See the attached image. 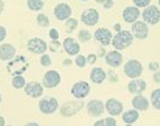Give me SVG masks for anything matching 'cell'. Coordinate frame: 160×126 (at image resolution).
<instances>
[{
    "label": "cell",
    "mask_w": 160,
    "mask_h": 126,
    "mask_svg": "<svg viewBox=\"0 0 160 126\" xmlns=\"http://www.w3.org/2000/svg\"><path fill=\"white\" fill-rule=\"evenodd\" d=\"M142 21H145L147 25H157L160 21V11L157 6L148 5L142 13Z\"/></svg>",
    "instance_id": "cell-5"
},
{
    "label": "cell",
    "mask_w": 160,
    "mask_h": 126,
    "mask_svg": "<svg viewBox=\"0 0 160 126\" xmlns=\"http://www.w3.org/2000/svg\"><path fill=\"white\" fill-rule=\"evenodd\" d=\"M45 1L43 0H27V7L33 12H39L43 8Z\"/></svg>",
    "instance_id": "cell-25"
},
{
    "label": "cell",
    "mask_w": 160,
    "mask_h": 126,
    "mask_svg": "<svg viewBox=\"0 0 160 126\" xmlns=\"http://www.w3.org/2000/svg\"><path fill=\"white\" fill-rule=\"evenodd\" d=\"M6 35H7V31L4 26H0V43L6 39Z\"/></svg>",
    "instance_id": "cell-38"
},
{
    "label": "cell",
    "mask_w": 160,
    "mask_h": 126,
    "mask_svg": "<svg viewBox=\"0 0 160 126\" xmlns=\"http://www.w3.org/2000/svg\"><path fill=\"white\" fill-rule=\"evenodd\" d=\"M17 54V49L11 43H2L0 45V60L1 61H9Z\"/></svg>",
    "instance_id": "cell-21"
},
{
    "label": "cell",
    "mask_w": 160,
    "mask_h": 126,
    "mask_svg": "<svg viewBox=\"0 0 160 126\" xmlns=\"http://www.w3.org/2000/svg\"><path fill=\"white\" fill-rule=\"evenodd\" d=\"M96 1H97V2H101V4H103L105 0H96Z\"/></svg>",
    "instance_id": "cell-48"
},
{
    "label": "cell",
    "mask_w": 160,
    "mask_h": 126,
    "mask_svg": "<svg viewBox=\"0 0 160 126\" xmlns=\"http://www.w3.org/2000/svg\"><path fill=\"white\" fill-rule=\"evenodd\" d=\"M25 94L27 96H29L32 98H40L41 96L43 94V89L45 86L42 85V83H39V82L32 81L26 83L25 85Z\"/></svg>",
    "instance_id": "cell-12"
},
{
    "label": "cell",
    "mask_w": 160,
    "mask_h": 126,
    "mask_svg": "<svg viewBox=\"0 0 160 126\" xmlns=\"http://www.w3.org/2000/svg\"><path fill=\"white\" fill-rule=\"evenodd\" d=\"M40 63L42 67H50L52 65V59L48 54H41L40 57Z\"/></svg>",
    "instance_id": "cell-32"
},
{
    "label": "cell",
    "mask_w": 160,
    "mask_h": 126,
    "mask_svg": "<svg viewBox=\"0 0 160 126\" xmlns=\"http://www.w3.org/2000/svg\"><path fill=\"white\" fill-rule=\"evenodd\" d=\"M96 61H97V55L96 54L91 53V54H89L87 56V62H88V64H95Z\"/></svg>",
    "instance_id": "cell-36"
},
{
    "label": "cell",
    "mask_w": 160,
    "mask_h": 126,
    "mask_svg": "<svg viewBox=\"0 0 160 126\" xmlns=\"http://www.w3.org/2000/svg\"><path fill=\"white\" fill-rule=\"evenodd\" d=\"M133 34L130 31H118L112 36L111 43L117 50H124L129 48L133 42Z\"/></svg>",
    "instance_id": "cell-1"
},
{
    "label": "cell",
    "mask_w": 160,
    "mask_h": 126,
    "mask_svg": "<svg viewBox=\"0 0 160 126\" xmlns=\"http://www.w3.org/2000/svg\"><path fill=\"white\" fill-rule=\"evenodd\" d=\"M158 2H159V6H160V0H158Z\"/></svg>",
    "instance_id": "cell-51"
},
{
    "label": "cell",
    "mask_w": 160,
    "mask_h": 126,
    "mask_svg": "<svg viewBox=\"0 0 160 126\" xmlns=\"http://www.w3.org/2000/svg\"><path fill=\"white\" fill-rule=\"evenodd\" d=\"M49 37L52 39V40H58V37H60V33L56 28H52V29H49Z\"/></svg>",
    "instance_id": "cell-35"
},
{
    "label": "cell",
    "mask_w": 160,
    "mask_h": 126,
    "mask_svg": "<svg viewBox=\"0 0 160 126\" xmlns=\"http://www.w3.org/2000/svg\"><path fill=\"white\" fill-rule=\"evenodd\" d=\"M61 83V75L56 70H48L42 77V85L47 89L56 88Z\"/></svg>",
    "instance_id": "cell-9"
},
{
    "label": "cell",
    "mask_w": 160,
    "mask_h": 126,
    "mask_svg": "<svg viewBox=\"0 0 160 126\" xmlns=\"http://www.w3.org/2000/svg\"><path fill=\"white\" fill-rule=\"evenodd\" d=\"M139 118V111L133 109V110H129V111H125L122 116V119L125 124L128 125H131V124H134V123L138 120Z\"/></svg>",
    "instance_id": "cell-24"
},
{
    "label": "cell",
    "mask_w": 160,
    "mask_h": 126,
    "mask_svg": "<svg viewBox=\"0 0 160 126\" xmlns=\"http://www.w3.org/2000/svg\"><path fill=\"white\" fill-rule=\"evenodd\" d=\"M93 37L95 40L98 41L101 45L103 46H109L111 45V41H112V33L110 29L108 28H97L96 32L93 33Z\"/></svg>",
    "instance_id": "cell-15"
},
{
    "label": "cell",
    "mask_w": 160,
    "mask_h": 126,
    "mask_svg": "<svg viewBox=\"0 0 160 126\" xmlns=\"http://www.w3.org/2000/svg\"><path fill=\"white\" fill-rule=\"evenodd\" d=\"M115 29H116V31H117V32H118V31H120V26H119V23H116Z\"/></svg>",
    "instance_id": "cell-45"
},
{
    "label": "cell",
    "mask_w": 160,
    "mask_h": 126,
    "mask_svg": "<svg viewBox=\"0 0 160 126\" xmlns=\"http://www.w3.org/2000/svg\"><path fill=\"white\" fill-rule=\"evenodd\" d=\"M28 68H29V62L22 55L14 56L13 59L9 60V62L7 63V71L13 76L22 75Z\"/></svg>",
    "instance_id": "cell-2"
},
{
    "label": "cell",
    "mask_w": 160,
    "mask_h": 126,
    "mask_svg": "<svg viewBox=\"0 0 160 126\" xmlns=\"http://www.w3.org/2000/svg\"><path fill=\"white\" fill-rule=\"evenodd\" d=\"M113 5H115V1H113V0H105V1L103 2V6H104V8L105 9L112 8Z\"/></svg>",
    "instance_id": "cell-39"
},
{
    "label": "cell",
    "mask_w": 160,
    "mask_h": 126,
    "mask_svg": "<svg viewBox=\"0 0 160 126\" xmlns=\"http://www.w3.org/2000/svg\"><path fill=\"white\" fill-rule=\"evenodd\" d=\"M144 71L142 64L138 60H129L124 64V74L129 78H138Z\"/></svg>",
    "instance_id": "cell-3"
},
{
    "label": "cell",
    "mask_w": 160,
    "mask_h": 126,
    "mask_svg": "<svg viewBox=\"0 0 160 126\" xmlns=\"http://www.w3.org/2000/svg\"><path fill=\"white\" fill-rule=\"evenodd\" d=\"M62 47L63 49H64V51L69 56H75V55L80 54V50H81L80 43L74 37H71V36L64 39V41L62 42Z\"/></svg>",
    "instance_id": "cell-16"
},
{
    "label": "cell",
    "mask_w": 160,
    "mask_h": 126,
    "mask_svg": "<svg viewBox=\"0 0 160 126\" xmlns=\"http://www.w3.org/2000/svg\"><path fill=\"white\" fill-rule=\"evenodd\" d=\"M26 125H33V126H38V125H39V124H38V123H27Z\"/></svg>",
    "instance_id": "cell-46"
},
{
    "label": "cell",
    "mask_w": 160,
    "mask_h": 126,
    "mask_svg": "<svg viewBox=\"0 0 160 126\" xmlns=\"http://www.w3.org/2000/svg\"><path fill=\"white\" fill-rule=\"evenodd\" d=\"M104 106H105V111L110 116H112V117L119 116L120 113L123 112V104L116 98L108 99L107 102H105V104H104Z\"/></svg>",
    "instance_id": "cell-17"
},
{
    "label": "cell",
    "mask_w": 160,
    "mask_h": 126,
    "mask_svg": "<svg viewBox=\"0 0 160 126\" xmlns=\"http://www.w3.org/2000/svg\"><path fill=\"white\" fill-rule=\"evenodd\" d=\"M105 62L109 67L118 68L123 62V55L119 53V50H110L105 54Z\"/></svg>",
    "instance_id": "cell-18"
},
{
    "label": "cell",
    "mask_w": 160,
    "mask_h": 126,
    "mask_svg": "<svg viewBox=\"0 0 160 126\" xmlns=\"http://www.w3.org/2000/svg\"><path fill=\"white\" fill-rule=\"evenodd\" d=\"M132 106L138 111H146L150 106V103H148V99L146 97H144L142 94H136L132 99Z\"/></svg>",
    "instance_id": "cell-23"
},
{
    "label": "cell",
    "mask_w": 160,
    "mask_h": 126,
    "mask_svg": "<svg viewBox=\"0 0 160 126\" xmlns=\"http://www.w3.org/2000/svg\"><path fill=\"white\" fill-rule=\"evenodd\" d=\"M99 20V13L96 8H87L81 14V21L87 26H95Z\"/></svg>",
    "instance_id": "cell-13"
},
{
    "label": "cell",
    "mask_w": 160,
    "mask_h": 126,
    "mask_svg": "<svg viewBox=\"0 0 160 126\" xmlns=\"http://www.w3.org/2000/svg\"><path fill=\"white\" fill-rule=\"evenodd\" d=\"M75 64L78 68H84L85 65L88 64V62H87V57H85L84 55L77 54L76 55V59H75Z\"/></svg>",
    "instance_id": "cell-30"
},
{
    "label": "cell",
    "mask_w": 160,
    "mask_h": 126,
    "mask_svg": "<svg viewBox=\"0 0 160 126\" xmlns=\"http://www.w3.org/2000/svg\"><path fill=\"white\" fill-rule=\"evenodd\" d=\"M93 125L95 126H105V120H104V119H99V120H97V122H95Z\"/></svg>",
    "instance_id": "cell-42"
},
{
    "label": "cell",
    "mask_w": 160,
    "mask_h": 126,
    "mask_svg": "<svg viewBox=\"0 0 160 126\" xmlns=\"http://www.w3.org/2000/svg\"><path fill=\"white\" fill-rule=\"evenodd\" d=\"M151 103L153 108L160 110V89H156L151 94Z\"/></svg>",
    "instance_id": "cell-27"
},
{
    "label": "cell",
    "mask_w": 160,
    "mask_h": 126,
    "mask_svg": "<svg viewBox=\"0 0 160 126\" xmlns=\"http://www.w3.org/2000/svg\"><path fill=\"white\" fill-rule=\"evenodd\" d=\"M146 82L144 80H140L139 77L138 78H132V81H130V83L128 84V90L131 92V94H142L144 91L146 90Z\"/></svg>",
    "instance_id": "cell-19"
},
{
    "label": "cell",
    "mask_w": 160,
    "mask_h": 126,
    "mask_svg": "<svg viewBox=\"0 0 160 126\" xmlns=\"http://www.w3.org/2000/svg\"><path fill=\"white\" fill-rule=\"evenodd\" d=\"M153 80H154V82H157V83H160V71L159 70H156V71H154Z\"/></svg>",
    "instance_id": "cell-41"
},
{
    "label": "cell",
    "mask_w": 160,
    "mask_h": 126,
    "mask_svg": "<svg viewBox=\"0 0 160 126\" xmlns=\"http://www.w3.org/2000/svg\"><path fill=\"white\" fill-rule=\"evenodd\" d=\"M91 37H92V35H91V33H90L89 31L82 29V31H80V33H78V39H80L81 42H88Z\"/></svg>",
    "instance_id": "cell-31"
},
{
    "label": "cell",
    "mask_w": 160,
    "mask_h": 126,
    "mask_svg": "<svg viewBox=\"0 0 160 126\" xmlns=\"http://www.w3.org/2000/svg\"><path fill=\"white\" fill-rule=\"evenodd\" d=\"M36 22H38V25L41 26V27H48L49 26V19L46 14L41 13L36 17Z\"/></svg>",
    "instance_id": "cell-29"
},
{
    "label": "cell",
    "mask_w": 160,
    "mask_h": 126,
    "mask_svg": "<svg viewBox=\"0 0 160 126\" xmlns=\"http://www.w3.org/2000/svg\"><path fill=\"white\" fill-rule=\"evenodd\" d=\"M85 109H87V113L89 114L90 117L93 118L101 117L104 113V111H105L104 103L99 99H91V100H89Z\"/></svg>",
    "instance_id": "cell-8"
},
{
    "label": "cell",
    "mask_w": 160,
    "mask_h": 126,
    "mask_svg": "<svg viewBox=\"0 0 160 126\" xmlns=\"http://www.w3.org/2000/svg\"><path fill=\"white\" fill-rule=\"evenodd\" d=\"M1 100H2V96H1V94H0V104H1Z\"/></svg>",
    "instance_id": "cell-49"
},
{
    "label": "cell",
    "mask_w": 160,
    "mask_h": 126,
    "mask_svg": "<svg viewBox=\"0 0 160 126\" xmlns=\"http://www.w3.org/2000/svg\"><path fill=\"white\" fill-rule=\"evenodd\" d=\"M71 14H72L71 7L66 2H60L54 8V15L58 21H66L67 19L70 18Z\"/></svg>",
    "instance_id": "cell-14"
},
{
    "label": "cell",
    "mask_w": 160,
    "mask_h": 126,
    "mask_svg": "<svg viewBox=\"0 0 160 126\" xmlns=\"http://www.w3.org/2000/svg\"><path fill=\"white\" fill-rule=\"evenodd\" d=\"M26 80L22 75H15L12 78V86L14 89H23L25 85H26Z\"/></svg>",
    "instance_id": "cell-26"
},
{
    "label": "cell",
    "mask_w": 160,
    "mask_h": 126,
    "mask_svg": "<svg viewBox=\"0 0 160 126\" xmlns=\"http://www.w3.org/2000/svg\"><path fill=\"white\" fill-rule=\"evenodd\" d=\"M4 9H5V2L2 1V0H0V15L2 14Z\"/></svg>",
    "instance_id": "cell-43"
},
{
    "label": "cell",
    "mask_w": 160,
    "mask_h": 126,
    "mask_svg": "<svg viewBox=\"0 0 160 126\" xmlns=\"http://www.w3.org/2000/svg\"><path fill=\"white\" fill-rule=\"evenodd\" d=\"M4 125H5V118L0 116V126H4Z\"/></svg>",
    "instance_id": "cell-44"
},
{
    "label": "cell",
    "mask_w": 160,
    "mask_h": 126,
    "mask_svg": "<svg viewBox=\"0 0 160 126\" xmlns=\"http://www.w3.org/2000/svg\"><path fill=\"white\" fill-rule=\"evenodd\" d=\"M107 72L103 68L96 67L90 71V81L95 84H102L107 80Z\"/></svg>",
    "instance_id": "cell-22"
},
{
    "label": "cell",
    "mask_w": 160,
    "mask_h": 126,
    "mask_svg": "<svg viewBox=\"0 0 160 126\" xmlns=\"http://www.w3.org/2000/svg\"><path fill=\"white\" fill-rule=\"evenodd\" d=\"M70 60H67V61H64V65H66V64H70Z\"/></svg>",
    "instance_id": "cell-47"
},
{
    "label": "cell",
    "mask_w": 160,
    "mask_h": 126,
    "mask_svg": "<svg viewBox=\"0 0 160 126\" xmlns=\"http://www.w3.org/2000/svg\"><path fill=\"white\" fill-rule=\"evenodd\" d=\"M84 106L83 102L81 99H77V100H72V102H67L64 103L60 108V112L63 117L66 118H70L72 116H75L76 113L80 112V110Z\"/></svg>",
    "instance_id": "cell-4"
},
{
    "label": "cell",
    "mask_w": 160,
    "mask_h": 126,
    "mask_svg": "<svg viewBox=\"0 0 160 126\" xmlns=\"http://www.w3.org/2000/svg\"><path fill=\"white\" fill-rule=\"evenodd\" d=\"M140 17V11L137 6H129L123 11V19L125 22L133 23Z\"/></svg>",
    "instance_id": "cell-20"
},
{
    "label": "cell",
    "mask_w": 160,
    "mask_h": 126,
    "mask_svg": "<svg viewBox=\"0 0 160 126\" xmlns=\"http://www.w3.org/2000/svg\"><path fill=\"white\" fill-rule=\"evenodd\" d=\"M148 68H150L151 70H153V71H156V70H159V64L157 62H152V63H150Z\"/></svg>",
    "instance_id": "cell-40"
},
{
    "label": "cell",
    "mask_w": 160,
    "mask_h": 126,
    "mask_svg": "<svg viewBox=\"0 0 160 126\" xmlns=\"http://www.w3.org/2000/svg\"><path fill=\"white\" fill-rule=\"evenodd\" d=\"M90 94V84L88 82L80 81L76 82L74 85L71 86V94L76 99H83Z\"/></svg>",
    "instance_id": "cell-10"
},
{
    "label": "cell",
    "mask_w": 160,
    "mask_h": 126,
    "mask_svg": "<svg viewBox=\"0 0 160 126\" xmlns=\"http://www.w3.org/2000/svg\"><path fill=\"white\" fill-rule=\"evenodd\" d=\"M58 109V102L55 97H45L39 102V110L43 114H53Z\"/></svg>",
    "instance_id": "cell-7"
},
{
    "label": "cell",
    "mask_w": 160,
    "mask_h": 126,
    "mask_svg": "<svg viewBox=\"0 0 160 126\" xmlns=\"http://www.w3.org/2000/svg\"><path fill=\"white\" fill-rule=\"evenodd\" d=\"M81 1H89V0H81Z\"/></svg>",
    "instance_id": "cell-50"
},
{
    "label": "cell",
    "mask_w": 160,
    "mask_h": 126,
    "mask_svg": "<svg viewBox=\"0 0 160 126\" xmlns=\"http://www.w3.org/2000/svg\"><path fill=\"white\" fill-rule=\"evenodd\" d=\"M60 47H61L60 41L58 40H52V42L48 45V49H50L52 51H55V50H58Z\"/></svg>",
    "instance_id": "cell-34"
},
{
    "label": "cell",
    "mask_w": 160,
    "mask_h": 126,
    "mask_svg": "<svg viewBox=\"0 0 160 126\" xmlns=\"http://www.w3.org/2000/svg\"><path fill=\"white\" fill-rule=\"evenodd\" d=\"M77 26H78V21L76 20V19L74 18H69L66 20V31L68 32V33H71V32H74L77 28Z\"/></svg>",
    "instance_id": "cell-28"
},
{
    "label": "cell",
    "mask_w": 160,
    "mask_h": 126,
    "mask_svg": "<svg viewBox=\"0 0 160 126\" xmlns=\"http://www.w3.org/2000/svg\"><path fill=\"white\" fill-rule=\"evenodd\" d=\"M133 4L137 6L138 8H140V7H147L148 5L151 4V0H133Z\"/></svg>",
    "instance_id": "cell-33"
},
{
    "label": "cell",
    "mask_w": 160,
    "mask_h": 126,
    "mask_svg": "<svg viewBox=\"0 0 160 126\" xmlns=\"http://www.w3.org/2000/svg\"><path fill=\"white\" fill-rule=\"evenodd\" d=\"M131 33L133 34V37L138 39V40H145L148 36V26L145 21H134L133 23H131Z\"/></svg>",
    "instance_id": "cell-11"
},
{
    "label": "cell",
    "mask_w": 160,
    "mask_h": 126,
    "mask_svg": "<svg viewBox=\"0 0 160 126\" xmlns=\"http://www.w3.org/2000/svg\"><path fill=\"white\" fill-rule=\"evenodd\" d=\"M104 120H105V126H116L117 125V122H116L115 118H112V116L111 117L105 118Z\"/></svg>",
    "instance_id": "cell-37"
},
{
    "label": "cell",
    "mask_w": 160,
    "mask_h": 126,
    "mask_svg": "<svg viewBox=\"0 0 160 126\" xmlns=\"http://www.w3.org/2000/svg\"><path fill=\"white\" fill-rule=\"evenodd\" d=\"M27 49L33 54H45L48 49V45L43 39L41 37H32L27 42Z\"/></svg>",
    "instance_id": "cell-6"
}]
</instances>
